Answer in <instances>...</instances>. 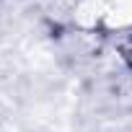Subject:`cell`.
Masks as SVG:
<instances>
[{"mask_svg": "<svg viewBox=\"0 0 132 132\" xmlns=\"http://www.w3.org/2000/svg\"><path fill=\"white\" fill-rule=\"evenodd\" d=\"M127 60H129V68H132V42H129V47H127Z\"/></svg>", "mask_w": 132, "mask_h": 132, "instance_id": "1", "label": "cell"}]
</instances>
